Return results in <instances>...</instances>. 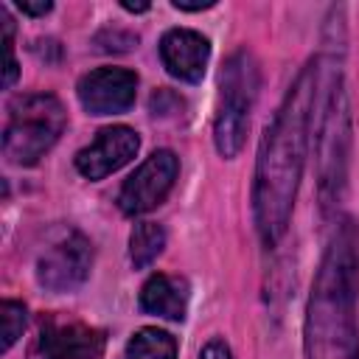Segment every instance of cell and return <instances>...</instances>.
<instances>
[{
	"mask_svg": "<svg viewBox=\"0 0 359 359\" xmlns=\"http://www.w3.org/2000/svg\"><path fill=\"white\" fill-rule=\"evenodd\" d=\"M180 174V160L174 151L168 149H160L154 151L151 157H146L137 171L123 182L121 194H118V208L126 213V216H140V213H149L154 210L165 196L168 191L174 188V180Z\"/></svg>",
	"mask_w": 359,
	"mask_h": 359,
	"instance_id": "obj_6",
	"label": "cell"
},
{
	"mask_svg": "<svg viewBox=\"0 0 359 359\" xmlns=\"http://www.w3.org/2000/svg\"><path fill=\"white\" fill-rule=\"evenodd\" d=\"M320 126H317V171H320V205L328 213L345 188L348 151H351V115L339 67L328 73L325 87L317 90Z\"/></svg>",
	"mask_w": 359,
	"mask_h": 359,
	"instance_id": "obj_3",
	"label": "cell"
},
{
	"mask_svg": "<svg viewBox=\"0 0 359 359\" xmlns=\"http://www.w3.org/2000/svg\"><path fill=\"white\" fill-rule=\"evenodd\" d=\"M67 112L50 93L17 95L8 104L3 129V154L17 165H34L65 132Z\"/></svg>",
	"mask_w": 359,
	"mask_h": 359,
	"instance_id": "obj_5",
	"label": "cell"
},
{
	"mask_svg": "<svg viewBox=\"0 0 359 359\" xmlns=\"http://www.w3.org/2000/svg\"><path fill=\"white\" fill-rule=\"evenodd\" d=\"M126 359H177V339L160 328H140L126 342Z\"/></svg>",
	"mask_w": 359,
	"mask_h": 359,
	"instance_id": "obj_14",
	"label": "cell"
},
{
	"mask_svg": "<svg viewBox=\"0 0 359 359\" xmlns=\"http://www.w3.org/2000/svg\"><path fill=\"white\" fill-rule=\"evenodd\" d=\"M140 309L165 320H182L188 311V283L171 275H151L140 289Z\"/></svg>",
	"mask_w": 359,
	"mask_h": 359,
	"instance_id": "obj_12",
	"label": "cell"
},
{
	"mask_svg": "<svg viewBox=\"0 0 359 359\" xmlns=\"http://www.w3.org/2000/svg\"><path fill=\"white\" fill-rule=\"evenodd\" d=\"M356 292L359 227L353 219H342L325 247L309 294L303 331L306 359H359Z\"/></svg>",
	"mask_w": 359,
	"mask_h": 359,
	"instance_id": "obj_2",
	"label": "cell"
},
{
	"mask_svg": "<svg viewBox=\"0 0 359 359\" xmlns=\"http://www.w3.org/2000/svg\"><path fill=\"white\" fill-rule=\"evenodd\" d=\"M165 247V230L157 222H137L129 236V258L135 269H146Z\"/></svg>",
	"mask_w": 359,
	"mask_h": 359,
	"instance_id": "obj_13",
	"label": "cell"
},
{
	"mask_svg": "<svg viewBox=\"0 0 359 359\" xmlns=\"http://www.w3.org/2000/svg\"><path fill=\"white\" fill-rule=\"evenodd\" d=\"M216 0H196V3H188V0H174V8H180V11H205V8H210Z\"/></svg>",
	"mask_w": 359,
	"mask_h": 359,
	"instance_id": "obj_18",
	"label": "cell"
},
{
	"mask_svg": "<svg viewBox=\"0 0 359 359\" xmlns=\"http://www.w3.org/2000/svg\"><path fill=\"white\" fill-rule=\"evenodd\" d=\"M140 149V137L129 126H107L98 137L76 154V168L87 180H104L107 174L126 165Z\"/></svg>",
	"mask_w": 359,
	"mask_h": 359,
	"instance_id": "obj_9",
	"label": "cell"
},
{
	"mask_svg": "<svg viewBox=\"0 0 359 359\" xmlns=\"http://www.w3.org/2000/svg\"><path fill=\"white\" fill-rule=\"evenodd\" d=\"M121 6H123L126 11H135V14H137V11H149V3H129V0H123Z\"/></svg>",
	"mask_w": 359,
	"mask_h": 359,
	"instance_id": "obj_19",
	"label": "cell"
},
{
	"mask_svg": "<svg viewBox=\"0 0 359 359\" xmlns=\"http://www.w3.org/2000/svg\"><path fill=\"white\" fill-rule=\"evenodd\" d=\"M22 325H25V306L17 303V300H3L0 303V351H8L20 334H22Z\"/></svg>",
	"mask_w": 359,
	"mask_h": 359,
	"instance_id": "obj_15",
	"label": "cell"
},
{
	"mask_svg": "<svg viewBox=\"0 0 359 359\" xmlns=\"http://www.w3.org/2000/svg\"><path fill=\"white\" fill-rule=\"evenodd\" d=\"M42 359H101L104 334L76 320H42L39 331Z\"/></svg>",
	"mask_w": 359,
	"mask_h": 359,
	"instance_id": "obj_10",
	"label": "cell"
},
{
	"mask_svg": "<svg viewBox=\"0 0 359 359\" xmlns=\"http://www.w3.org/2000/svg\"><path fill=\"white\" fill-rule=\"evenodd\" d=\"M317 90H320V62L314 59L292 81L258 149L252 213H255L258 236L266 247H275L289 227V216L294 208V196L300 188V174L309 151Z\"/></svg>",
	"mask_w": 359,
	"mask_h": 359,
	"instance_id": "obj_1",
	"label": "cell"
},
{
	"mask_svg": "<svg viewBox=\"0 0 359 359\" xmlns=\"http://www.w3.org/2000/svg\"><path fill=\"white\" fill-rule=\"evenodd\" d=\"M160 59H163L165 70L174 79L196 84L205 76V67H208V59H210V45L196 31L171 28L160 39Z\"/></svg>",
	"mask_w": 359,
	"mask_h": 359,
	"instance_id": "obj_11",
	"label": "cell"
},
{
	"mask_svg": "<svg viewBox=\"0 0 359 359\" xmlns=\"http://www.w3.org/2000/svg\"><path fill=\"white\" fill-rule=\"evenodd\" d=\"M258 87H261L258 62L247 48H238L236 53L227 56L219 73V104H216V121H213L216 149L227 160L244 149Z\"/></svg>",
	"mask_w": 359,
	"mask_h": 359,
	"instance_id": "obj_4",
	"label": "cell"
},
{
	"mask_svg": "<svg viewBox=\"0 0 359 359\" xmlns=\"http://www.w3.org/2000/svg\"><path fill=\"white\" fill-rule=\"evenodd\" d=\"M93 266V247L81 233H67L53 241L36 261V280L50 292H73L79 289Z\"/></svg>",
	"mask_w": 359,
	"mask_h": 359,
	"instance_id": "obj_7",
	"label": "cell"
},
{
	"mask_svg": "<svg viewBox=\"0 0 359 359\" xmlns=\"http://www.w3.org/2000/svg\"><path fill=\"white\" fill-rule=\"evenodd\" d=\"M17 6H20V11H22V14H31V17H42V14H48V11L53 8L48 0H39V3H31V0H20Z\"/></svg>",
	"mask_w": 359,
	"mask_h": 359,
	"instance_id": "obj_17",
	"label": "cell"
},
{
	"mask_svg": "<svg viewBox=\"0 0 359 359\" xmlns=\"http://www.w3.org/2000/svg\"><path fill=\"white\" fill-rule=\"evenodd\" d=\"M76 90L90 115H118L135 104L137 76L126 67H98L81 76Z\"/></svg>",
	"mask_w": 359,
	"mask_h": 359,
	"instance_id": "obj_8",
	"label": "cell"
},
{
	"mask_svg": "<svg viewBox=\"0 0 359 359\" xmlns=\"http://www.w3.org/2000/svg\"><path fill=\"white\" fill-rule=\"evenodd\" d=\"M199 359H233V353H230V348H227L224 339H210V342L202 348Z\"/></svg>",
	"mask_w": 359,
	"mask_h": 359,
	"instance_id": "obj_16",
	"label": "cell"
}]
</instances>
